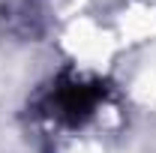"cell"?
Returning a JSON list of instances; mask_svg holds the SVG:
<instances>
[{
    "label": "cell",
    "mask_w": 156,
    "mask_h": 153,
    "mask_svg": "<svg viewBox=\"0 0 156 153\" xmlns=\"http://www.w3.org/2000/svg\"><path fill=\"white\" fill-rule=\"evenodd\" d=\"M102 96H105V90H102L99 81H84V78L63 75V78H57L54 90L48 96V111L60 123L78 126V123H84L93 114V108L99 105Z\"/></svg>",
    "instance_id": "cell-1"
}]
</instances>
